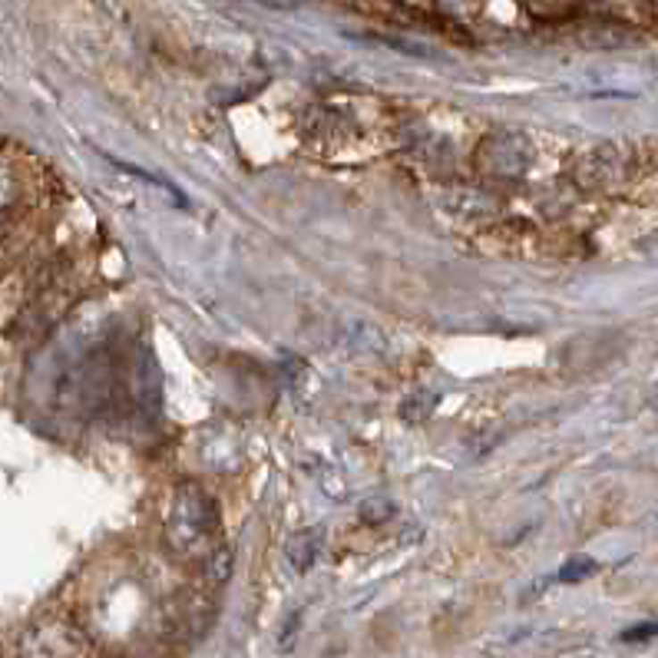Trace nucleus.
<instances>
[{
    "label": "nucleus",
    "mask_w": 658,
    "mask_h": 658,
    "mask_svg": "<svg viewBox=\"0 0 658 658\" xmlns=\"http://www.w3.org/2000/svg\"><path fill=\"white\" fill-rule=\"evenodd\" d=\"M219 529L212 496L199 483H179L166 513V543L179 556H205ZM212 556V553H209Z\"/></svg>",
    "instance_id": "f257e3e1"
},
{
    "label": "nucleus",
    "mask_w": 658,
    "mask_h": 658,
    "mask_svg": "<svg viewBox=\"0 0 658 658\" xmlns=\"http://www.w3.org/2000/svg\"><path fill=\"white\" fill-rule=\"evenodd\" d=\"M529 166V143L520 133H493L480 146V169L490 176L516 179Z\"/></svg>",
    "instance_id": "f03ea898"
},
{
    "label": "nucleus",
    "mask_w": 658,
    "mask_h": 658,
    "mask_svg": "<svg viewBox=\"0 0 658 658\" xmlns=\"http://www.w3.org/2000/svg\"><path fill=\"white\" fill-rule=\"evenodd\" d=\"M658 636V619H652V622H638V625H632V629H625L622 636V642H648V638H655Z\"/></svg>",
    "instance_id": "423d86ee"
},
{
    "label": "nucleus",
    "mask_w": 658,
    "mask_h": 658,
    "mask_svg": "<svg viewBox=\"0 0 658 658\" xmlns=\"http://www.w3.org/2000/svg\"><path fill=\"white\" fill-rule=\"evenodd\" d=\"M599 572V562L592 556H576L570 559V562H562V570L556 572L559 582H566V586H572V582H582L589 579V576H596Z\"/></svg>",
    "instance_id": "39448f33"
},
{
    "label": "nucleus",
    "mask_w": 658,
    "mask_h": 658,
    "mask_svg": "<svg viewBox=\"0 0 658 658\" xmlns=\"http://www.w3.org/2000/svg\"><path fill=\"white\" fill-rule=\"evenodd\" d=\"M437 407V394L430 391H413L407 401H404L401 407V417L407 421V424H421V421H427L430 417V411Z\"/></svg>",
    "instance_id": "20e7f679"
},
{
    "label": "nucleus",
    "mask_w": 658,
    "mask_h": 658,
    "mask_svg": "<svg viewBox=\"0 0 658 658\" xmlns=\"http://www.w3.org/2000/svg\"><path fill=\"white\" fill-rule=\"evenodd\" d=\"M321 553H324V529L321 526L298 529V533H291L288 543H285V562H288L298 576H304V572L312 570L314 562L321 559Z\"/></svg>",
    "instance_id": "7ed1b4c3"
}]
</instances>
